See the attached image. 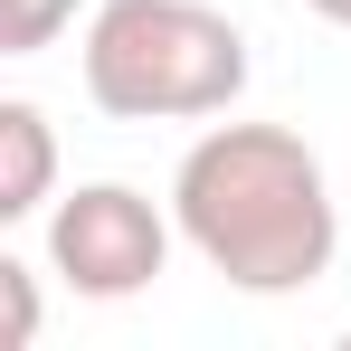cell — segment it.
Segmentation results:
<instances>
[{"mask_svg": "<svg viewBox=\"0 0 351 351\" xmlns=\"http://www.w3.org/2000/svg\"><path fill=\"white\" fill-rule=\"evenodd\" d=\"M171 219L180 247L237 294H304L342 247L323 152L285 123H209L171 171Z\"/></svg>", "mask_w": 351, "mask_h": 351, "instance_id": "6da1fadb", "label": "cell"}, {"mask_svg": "<svg viewBox=\"0 0 351 351\" xmlns=\"http://www.w3.org/2000/svg\"><path fill=\"white\" fill-rule=\"evenodd\" d=\"M76 76L114 123H199L247 95V38L209 0H105L86 19Z\"/></svg>", "mask_w": 351, "mask_h": 351, "instance_id": "7a4b0ae2", "label": "cell"}, {"mask_svg": "<svg viewBox=\"0 0 351 351\" xmlns=\"http://www.w3.org/2000/svg\"><path fill=\"white\" fill-rule=\"evenodd\" d=\"M171 237H180V219H162L133 180H86L48 209V266L66 276V294L123 304L171 266Z\"/></svg>", "mask_w": 351, "mask_h": 351, "instance_id": "3957f363", "label": "cell"}, {"mask_svg": "<svg viewBox=\"0 0 351 351\" xmlns=\"http://www.w3.org/2000/svg\"><path fill=\"white\" fill-rule=\"evenodd\" d=\"M48 180H58V133L29 95H10L0 105V219H38Z\"/></svg>", "mask_w": 351, "mask_h": 351, "instance_id": "277c9868", "label": "cell"}, {"mask_svg": "<svg viewBox=\"0 0 351 351\" xmlns=\"http://www.w3.org/2000/svg\"><path fill=\"white\" fill-rule=\"evenodd\" d=\"M66 19H76V0H0V48L10 58H38Z\"/></svg>", "mask_w": 351, "mask_h": 351, "instance_id": "5b68a950", "label": "cell"}, {"mask_svg": "<svg viewBox=\"0 0 351 351\" xmlns=\"http://www.w3.org/2000/svg\"><path fill=\"white\" fill-rule=\"evenodd\" d=\"M0 304H10L0 342H10V351H29V342H38V276H29L19 256H0Z\"/></svg>", "mask_w": 351, "mask_h": 351, "instance_id": "8992f818", "label": "cell"}, {"mask_svg": "<svg viewBox=\"0 0 351 351\" xmlns=\"http://www.w3.org/2000/svg\"><path fill=\"white\" fill-rule=\"evenodd\" d=\"M304 10H323L332 29H351V0H304Z\"/></svg>", "mask_w": 351, "mask_h": 351, "instance_id": "52a82bcc", "label": "cell"}]
</instances>
